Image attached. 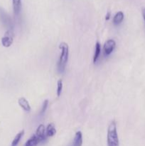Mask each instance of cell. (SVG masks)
Segmentation results:
<instances>
[{
	"label": "cell",
	"mask_w": 145,
	"mask_h": 146,
	"mask_svg": "<svg viewBox=\"0 0 145 146\" xmlns=\"http://www.w3.org/2000/svg\"><path fill=\"white\" fill-rule=\"evenodd\" d=\"M62 91H63V80L59 79L58 81V82H57V91H56L57 96L59 97L61 95V94H62Z\"/></svg>",
	"instance_id": "15"
},
{
	"label": "cell",
	"mask_w": 145,
	"mask_h": 146,
	"mask_svg": "<svg viewBox=\"0 0 145 146\" xmlns=\"http://www.w3.org/2000/svg\"><path fill=\"white\" fill-rule=\"evenodd\" d=\"M82 134L81 131H77L74 137L73 141L71 146H82Z\"/></svg>",
	"instance_id": "9"
},
{
	"label": "cell",
	"mask_w": 145,
	"mask_h": 146,
	"mask_svg": "<svg viewBox=\"0 0 145 146\" xmlns=\"http://www.w3.org/2000/svg\"><path fill=\"white\" fill-rule=\"evenodd\" d=\"M142 16H143V19L144 20V22H145V8H144L142 9Z\"/></svg>",
	"instance_id": "18"
},
{
	"label": "cell",
	"mask_w": 145,
	"mask_h": 146,
	"mask_svg": "<svg viewBox=\"0 0 145 146\" xmlns=\"http://www.w3.org/2000/svg\"><path fill=\"white\" fill-rule=\"evenodd\" d=\"M48 100H45L44 101L42 104V106H41V111H40V115H42L45 113V111H46L47 108H48Z\"/></svg>",
	"instance_id": "16"
},
{
	"label": "cell",
	"mask_w": 145,
	"mask_h": 146,
	"mask_svg": "<svg viewBox=\"0 0 145 146\" xmlns=\"http://www.w3.org/2000/svg\"><path fill=\"white\" fill-rule=\"evenodd\" d=\"M12 4L14 15L18 17L21 11V0H12Z\"/></svg>",
	"instance_id": "8"
},
{
	"label": "cell",
	"mask_w": 145,
	"mask_h": 146,
	"mask_svg": "<svg viewBox=\"0 0 145 146\" xmlns=\"http://www.w3.org/2000/svg\"><path fill=\"white\" fill-rule=\"evenodd\" d=\"M124 20V13L122 11H118L114 16L112 19V23L114 25L118 26Z\"/></svg>",
	"instance_id": "10"
},
{
	"label": "cell",
	"mask_w": 145,
	"mask_h": 146,
	"mask_svg": "<svg viewBox=\"0 0 145 146\" xmlns=\"http://www.w3.org/2000/svg\"><path fill=\"white\" fill-rule=\"evenodd\" d=\"M24 130H22V131H20L19 133H18L16 135V136L14 137V139H13L12 142H11V146H17L18 145V144L19 143L20 141H21V139L22 138V137L24 136Z\"/></svg>",
	"instance_id": "14"
},
{
	"label": "cell",
	"mask_w": 145,
	"mask_h": 146,
	"mask_svg": "<svg viewBox=\"0 0 145 146\" xmlns=\"http://www.w3.org/2000/svg\"><path fill=\"white\" fill-rule=\"evenodd\" d=\"M101 51H102V48H101V45L98 41H97L95 44V54L93 56V63H95L98 61V58H99L100 56Z\"/></svg>",
	"instance_id": "12"
},
{
	"label": "cell",
	"mask_w": 145,
	"mask_h": 146,
	"mask_svg": "<svg viewBox=\"0 0 145 146\" xmlns=\"http://www.w3.org/2000/svg\"><path fill=\"white\" fill-rule=\"evenodd\" d=\"M56 133V129H55V125L53 123H49L48 126L45 128V134L47 138L48 137H53Z\"/></svg>",
	"instance_id": "11"
},
{
	"label": "cell",
	"mask_w": 145,
	"mask_h": 146,
	"mask_svg": "<svg viewBox=\"0 0 145 146\" xmlns=\"http://www.w3.org/2000/svg\"><path fill=\"white\" fill-rule=\"evenodd\" d=\"M107 141V146H119V138L117 131V125L115 121H112L108 127Z\"/></svg>",
	"instance_id": "2"
},
{
	"label": "cell",
	"mask_w": 145,
	"mask_h": 146,
	"mask_svg": "<svg viewBox=\"0 0 145 146\" xmlns=\"http://www.w3.org/2000/svg\"><path fill=\"white\" fill-rule=\"evenodd\" d=\"M35 135L38 138L40 142H43L45 141L47 139L46 134H45V128L44 125L43 124H40L38 127L37 128L36 131Z\"/></svg>",
	"instance_id": "6"
},
{
	"label": "cell",
	"mask_w": 145,
	"mask_h": 146,
	"mask_svg": "<svg viewBox=\"0 0 145 146\" xmlns=\"http://www.w3.org/2000/svg\"><path fill=\"white\" fill-rule=\"evenodd\" d=\"M109 18H110V12H108L107 14L106 17H105V19L109 20Z\"/></svg>",
	"instance_id": "17"
},
{
	"label": "cell",
	"mask_w": 145,
	"mask_h": 146,
	"mask_svg": "<svg viewBox=\"0 0 145 146\" xmlns=\"http://www.w3.org/2000/svg\"><path fill=\"white\" fill-rule=\"evenodd\" d=\"M14 41L13 31H7L4 36L1 38V44L4 47H9Z\"/></svg>",
	"instance_id": "5"
},
{
	"label": "cell",
	"mask_w": 145,
	"mask_h": 146,
	"mask_svg": "<svg viewBox=\"0 0 145 146\" xmlns=\"http://www.w3.org/2000/svg\"><path fill=\"white\" fill-rule=\"evenodd\" d=\"M59 48L61 49L59 60L58 61V71L60 73H63L65 70L69 56V47L68 44L65 42H62L60 44Z\"/></svg>",
	"instance_id": "1"
},
{
	"label": "cell",
	"mask_w": 145,
	"mask_h": 146,
	"mask_svg": "<svg viewBox=\"0 0 145 146\" xmlns=\"http://www.w3.org/2000/svg\"><path fill=\"white\" fill-rule=\"evenodd\" d=\"M0 21L2 25L7 29V31H13L14 30V24L9 14L0 7Z\"/></svg>",
	"instance_id": "3"
},
{
	"label": "cell",
	"mask_w": 145,
	"mask_h": 146,
	"mask_svg": "<svg viewBox=\"0 0 145 146\" xmlns=\"http://www.w3.org/2000/svg\"><path fill=\"white\" fill-rule=\"evenodd\" d=\"M116 46V42L113 39H108L103 46V53L105 56H109Z\"/></svg>",
	"instance_id": "4"
},
{
	"label": "cell",
	"mask_w": 145,
	"mask_h": 146,
	"mask_svg": "<svg viewBox=\"0 0 145 146\" xmlns=\"http://www.w3.org/2000/svg\"><path fill=\"white\" fill-rule=\"evenodd\" d=\"M18 104L19 105V106L24 110L25 112H30L31 110V106H30L29 103L28 102L26 99L24 97H21L18 99Z\"/></svg>",
	"instance_id": "7"
},
{
	"label": "cell",
	"mask_w": 145,
	"mask_h": 146,
	"mask_svg": "<svg viewBox=\"0 0 145 146\" xmlns=\"http://www.w3.org/2000/svg\"><path fill=\"white\" fill-rule=\"evenodd\" d=\"M40 143L41 142H40V141L38 140V138H37L35 135V134H34V135H32V136L26 141V143L24 146H36L38 143Z\"/></svg>",
	"instance_id": "13"
}]
</instances>
